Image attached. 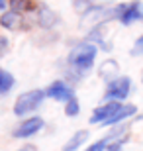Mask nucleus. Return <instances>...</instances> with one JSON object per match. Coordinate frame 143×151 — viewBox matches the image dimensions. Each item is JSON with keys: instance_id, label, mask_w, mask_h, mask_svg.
I'll return each mask as SVG.
<instances>
[{"instance_id": "423d86ee", "label": "nucleus", "mask_w": 143, "mask_h": 151, "mask_svg": "<svg viewBox=\"0 0 143 151\" xmlns=\"http://www.w3.org/2000/svg\"><path fill=\"white\" fill-rule=\"evenodd\" d=\"M45 96L47 98H51V100L55 102H63L65 104L67 100H71L73 96H75V90H73V86L69 83H65V81H53V83L45 88Z\"/></svg>"}, {"instance_id": "6ab92c4d", "label": "nucleus", "mask_w": 143, "mask_h": 151, "mask_svg": "<svg viewBox=\"0 0 143 151\" xmlns=\"http://www.w3.org/2000/svg\"><path fill=\"white\" fill-rule=\"evenodd\" d=\"M10 49V39L6 37V35H0V57H4Z\"/></svg>"}, {"instance_id": "2eb2a0df", "label": "nucleus", "mask_w": 143, "mask_h": 151, "mask_svg": "<svg viewBox=\"0 0 143 151\" xmlns=\"http://www.w3.org/2000/svg\"><path fill=\"white\" fill-rule=\"evenodd\" d=\"M10 8L18 12H32L35 10V4L33 0H10Z\"/></svg>"}, {"instance_id": "39448f33", "label": "nucleus", "mask_w": 143, "mask_h": 151, "mask_svg": "<svg viewBox=\"0 0 143 151\" xmlns=\"http://www.w3.org/2000/svg\"><path fill=\"white\" fill-rule=\"evenodd\" d=\"M45 122L41 116H28L26 120L18 124V128L12 132V135L16 137V139H28V137H33L35 134H39L41 129H43Z\"/></svg>"}, {"instance_id": "ddd939ff", "label": "nucleus", "mask_w": 143, "mask_h": 151, "mask_svg": "<svg viewBox=\"0 0 143 151\" xmlns=\"http://www.w3.org/2000/svg\"><path fill=\"white\" fill-rule=\"evenodd\" d=\"M14 84H16L14 75L10 71H6V69H0V94H8L14 88Z\"/></svg>"}, {"instance_id": "20e7f679", "label": "nucleus", "mask_w": 143, "mask_h": 151, "mask_svg": "<svg viewBox=\"0 0 143 151\" xmlns=\"http://www.w3.org/2000/svg\"><path fill=\"white\" fill-rule=\"evenodd\" d=\"M118 22L121 26H132L135 22H143V4L139 0L118 4Z\"/></svg>"}, {"instance_id": "f257e3e1", "label": "nucleus", "mask_w": 143, "mask_h": 151, "mask_svg": "<svg viewBox=\"0 0 143 151\" xmlns=\"http://www.w3.org/2000/svg\"><path fill=\"white\" fill-rule=\"evenodd\" d=\"M98 45L92 43V41H80L69 51V55H67V63H69V67L75 71L77 75L83 77L84 73H88L90 69L94 67V61H96V55H98Z\"/></svg>"}, {"instance_id": "7ed1b4c3", "label": "nucleus", "mask_w": 143, "mask_h": 151, "mask_svg": "<svg viewBox=\"0 0 143 151\" xmlns=\"http://www.w3.org/2000/svg\"><path fill=\"white\" fill-rule=\"evenodd\" d=\"M132 92V78L126 75L116 77L114 81L106 83V90H104V100H118L124 102Z\"/></svg>"}, {"instance_id": "f03ea898", "label": "nucleus", "mask_w": 143, "mask_h": 151, "mask_svg": "<svg viewBox=\"0 0 143 151\" xmlns=\"http://www.w3.org/2000/svg\"><path fill=\"white\" fill-rule=\"evenodd\" d=\"M47 98L45 96V90L41 88H33V90H26V92H22V94L16 98V102H14V116L18 118H26L29 116L32 112H35L41 104H43V100Z\"/></svg>"}, {"instance_id": "4be33fe9", "label": "nucleus", "mask_w": 143, "mask_h": 151, "mask_svg": "<svg viewBox=\"0 0 143 151\" xmlns=\"http://www.w3.org/2000/svg\"><path fill=\"white\" fill-rule=\"evenodd\" d=\"M20 151H29V149H20Z\"/></svg>"}, {"instance_id": "5701e85b", "label": "nucleus", "mask_w": 143, "mask_h": 151, "mask_svg": "<svg viewBox=\"0 0 143 151\" xmlns=\"http://www.w3.org/2000/svg\"><path fill=\"white\" fill-rule=\"evenodd\" d=\"M141 83H143V75H141Z\"/></svg>"}, {"instance_id": "aec40b11", "label": "nucleus", "mask_w": 143, "mask_h": 151, "mask_svg": "<svg viewBox=\"0 0 143 151\" xmlns=\"http://www.w3.org/2000/svg\"><path fill=\"white\" fill-rule=\"evenodd\" d=\"M73 6H75V10H86L88 6H92V0H73Z\"/></svg>"}, {"instance_id": "9b49d317", "label": "nucleus", "mask_w": 143, "mask_h": 151, "mask_svg": "<svg viewBox=\"0 0 143 151\" xmlns=\"http://www.w3.org/2000/svg\"><path fill=\"white\" fill-rule=\"evenodd\" d=\"M98 77L102 81H106V83L114 81L116 77H120V63L116 61V59H106L98 67Z\"/></svg>"}, {"instance_id": "4468645a", "label": "nucleus", "mask_w": 143, "mask_h": 151, "mask_svg": "<svg viewBox=\"0 0 143 151\" xmlns=\"http://www.w3.org/2000/svg\"><path fill=\"white\" fill-rule=\"evenodd\" d=\"M80 114V102H78L77 96H73L71 100L65 102V116L67 118H77Z\"/></svg>"}, {"instance_id": "f3484780", "label": "nucleus", "mask_w": 143, "mask_h": 151, "mask_svg": "<svg viewBox=\"0 0 143 151\" xmlns=\"http://www.w3.org/2000/svg\"><path fill=\"white\" fill-rule=\"evenodd\" d=\"M126 141L127 139H110L106 151H124V143H126Z\"/></svg>"}, {"instance_id": "dca6fc26", "label": "nucleus", "mask_w": 143, "mask_h": 151, "mask_svg": "<svg viewBox=\"0 0 143 151\" xmlns=\"http://www.w3.org/2000/svg\"><path fill=\"white\" fill-rule=\"evenodd\" d=\"M132 55L133 57H143V34L135 39V43L132 47Z\"/></svg>"}, {"instance_id": "1a4fd4ad", "label": "nucleus", "mask_w": 143, "mask_h": 151, "mask_svg": "<svg viewBox=\"0 0 143 151\" xmlns=\"http://www.w3.org/2000/svg\"><path fill=\"white\" fill-rule=\"evenodd\" d=\"M120 106H121V102H118V100H104V104H100V106L94 108L92 116H90V124H98V126H102L108 118L114 116L116 110H118Z\"/></svg>"}, {"instance_id": "412c9836", "label": "nucleus", "mask_w": 143, "mask_h": 151, "mask_svg": "<svg viewBox=\"0 0 143 151\" xmlns=\"http://www.w3.org/2000/svg\"><path fill=\"white\" fill-rule=\"evenodd\" d=\"M10 6V0H0V12H4Z\"/></svg>"}, {"instance_id": "6e6552de", "label": "nucleus", "mask_w": 143, "mask_h": 151, "mask_svg": "<svg viewBox=\"0 0 143 151\" xmlns=\"http://www.w3.org/2000/svg\"><path fill=\"white\" fill-rule=\"evenodd\" d=\"M0 26L8 32H20L26 29V20H24V12L18 10H4L0 12Z\"/></svg>"}, {"instance_id": "a211bd4d", "label": "nucleus", "mask_w": 143, "mask_h": 151, "mask_svg": "<svg viewBox=\"0 0 143 151\" xmlns=\"http://www.w3.org/2000/svg\"><path fill=\"white\" fill-rule=\"evenodd\" d=\"M106 147H108V139H98V141H94L92 145H88L84 151H106Z\"/></svg>"}, {"instance_id": "9d476101", "label": "nucleus", "mask_w": 143, "mask_h": 151, "mask_svg": "<svg viewBox=\"0 0 143 151\" xmlns=\"http://www.w3.org/2000/svg\"><path fill=\"white\" fill-rule=\"evenodd\" d=\"M137 114V106L135 104H129V102H121V106L116 110V114L112 118H108L102 126L104 128H108V126H118V124H121V122H126V120H129L132 116H135Z\"/></svg>"}, {"instance_id": "f8f14e48", "label": "nucleus", "mask_w": 143, "mask_h": 151, "mask_svg": "<svg viewBox=\"0 0 143 151\" xmlns=\"http://www.w3.org/2000/svg\"><path fill=\"white\" fill-rule=\"evenodd\" d=\"M88 137H90L88 129H78V132H75V134L71 135V139L63 145V151H77V149H80V147L88 141Z\"/></svg>"}, {"instance_id": "0eeeda50", "label": "nucleus", "mask_w": 143, "mask_h": 151, "mask_svg": "<svg viewBox=\"0 0 143 151\" xmlns=\"http://www.w3.org/2000/svg\"><path fill=\"white\" fill-rule=\"evenodd\" d=\"M35 22H37L39 28L53 29V28L59 26L61 18H59V14H57L53 8H49L47 4H39L37 8H35Z\"/></svg>"}]
</instances>
